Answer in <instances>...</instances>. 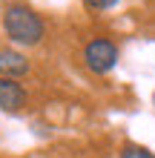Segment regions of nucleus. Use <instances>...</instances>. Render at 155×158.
Returning a JSON list of instances; mask_svg holds the SVG:
<instances>
[{
  "label": "nucleus",
  "mask_w": 155,
  "mask_h": 158,
  "mask_svg": "<svg viewBox=\"0 0 155 158\" xmlns=\"http://www.w3.org/2000/svg\"><path fill=\"white\" fill-rule=\"evenodd\" d=\"M3 29H6V35L14 43L38 46L43 40L46 26H43V20L26 3H12V6H6V12H3Z\"/></svg>",
  "instance_id": "nucleus-1"
},
{
  "label": "nucleus",
  "mask_w": 155,
  "mask_h": 158,
  "mask_svg": "<svg viewBox=\"0 0 155 158\" xmlns=\"http://www.w3.org/2000/svg\"><path fill=\"white\" fill-rule=\"evenodd\" d=\"M84 60L95 75H106L109 69L118 63V46L109 38H92L84 46Z\"/></svg>",
  "instance_id": "nucleus-2"
},
{
  "label": "nucleus",
  "mask_w": 155,
  "mask_h": 158,
  "mask_svg": "<svg viewBox=\"0 0 155 158\" xmlns=\"http://www.w3.org/2000/svg\"><path fill=\"white\" fill-rule=\"evenodd\" d=\"M26 106V89L14 78H0V109L3 112H17Z\"/></svg>",
  "instance_id": "nucleus-3"
},
{
  "label": "nucleus",
  "mask_w": 155,
  "mask_h": 158,
  "mask_svg": "<svg viewBox=\"0 0 155 158\" xmlns=\"http://www.w3.org/2000/svg\"><path fill=\"white\" fill-rule=\"evenodd\" d=\"M29 72V60L26 55L14 52V49H3L0 52V78H20Z\"/></svg>",
  "instance_id": "nucleus-4"
},
{
  "label": "nucleus",
  "mask_w": 155,
  "mask_h": 158,
  "mask_svg": "<svg viewBox=\"0 0 155 158\" xmlns=\"http://www.w3.org/2000/svg\"><path fill=\"white\" fill-rule=\"evenodd\" d=\"M121 158H155V155L149 150H144V147L129 144V147H124V150H121Z\"/></svg>",
  "instance_id": "nucleus-5"
},
{
  "label": "nucleus",
  "mask_w": 155,
  "mask_h": 158,
  "mask_svg": "<svg viewBox=\"0 0 155 158\" xmlns=\"http://www.w3.org/2000/svg\"><path fill=\"white\" fill-rule=\"evenodd\" d=\"M115 3H121V0H84V6L89 12H106V9H112Z\"/></svg>",
  "instance_id": "nucleus-6"
}]
</instances>
